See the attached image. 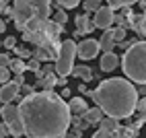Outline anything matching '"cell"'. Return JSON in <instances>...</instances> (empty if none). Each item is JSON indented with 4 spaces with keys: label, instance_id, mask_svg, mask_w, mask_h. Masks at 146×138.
<instances>
[{
    "label": "cell",
    "instance_id": "cell-10",
    "mask_svg": "<svg viewBox=\"0 0 146 138\" xmlns=\"http://www.w3.org/2000/svg\"><path fill=\"white\" fill-rule=\"evenodd\" d=\"M19 95V85L15 81H6L2 83V89H0V103H8V101H15Z\"/></svg>",
    "mask_w": 146,
    "mask_h": 138
},
{
    "label": "cell",
    "instance_id": "cell-19",
    "mask_svg": "<svg viewBox=\"0 0 146 138\" xmlns=\"http://www.w3.org/2000/svg\"><path fill=\"white\" fill-rule=\"evenodd\" d=\"M70 74H74V76L82 78L84 83H89V81H93V78H95V72H93V68H89V66H76V68L72 66Z\"/></svg>",
    "mask_w": 146,
    "mask_h": 138
},
{
    "label": "cell",
    "instance_id": "cell-1",
    "mask_svg": "<svg viewBox=\"0 0 146 138\" xmlns=\"http://www.w3.org/2000/svg\"><path fill=\"white\" fill-rule=\"evenodd\" d=\"M23 132L33 138H58L68 134L70 111L68 103L58 93L33 91L19 99Z\"/></svg>",
    "mask_w": 146,
    "mask_h": 138
},
{
    "label": "cell",
    "instance_id": "cell-3",
    "mask_svg": "<svg viewBox=\"0 0 146 138\" xmlns=\"http://www.w3.org/2000/svg\"><path fill=\"white\" fill-rule=\"evenodd\" d=\"M146 43L144 39H134V43L125 47V54L121 58V68L125 76L130 78V81L138 83L144 87L146 83Z\"/></svg>",
    "mask_w": 146,
    "mask_h": 138
},
{
    "label": "cell",
    "instance_id": "cell-12",
    "mask_svg": "<svg viewBox=\"0 0 146 138\" xmlns=\"http://www.w3.org/2000/svg\"><path fill=\"white\" fill-rule=\"evenodd\" d=\"M130 27L136 31V35H138V37H144V35H146V17H144V11L138 13V15H132Z\"/></svg>",
    "mask_w": 146,
    "mask_h": 138
},
{
    "label": "cell",
    "instance_id": "cell-24",
    "mask_svg": "<svg viewBox=\"0 0 146 138\" xmlns=\"http://www.w3.org/2000/svg\"><path fill=\"white\" fill-rule=\"evenodd\" d=\"M101 6V0H84V13H95Z\"/></svg>",
    "mask_w": 146,
    "mask_h": 138
},
{
    "label": "cell",
    "instance_id": "cell-28",
    "mask_svg": "<svg viewBox=\"0 0 146 138\" xmlns=\"http://www.w3.org/2000/svg\"><path fill=\"white\" fill-rule=\"evenodd\" d=\"M13 50H15L17 58H21V60H25V58H31V54H29V52L25 50V47H21V45H15Z\"/></svg>",
    "mask_w": 146,
    "mask_h": 138
},
{
    "label": "cell",
    "instance_id": "cell-15",
    "mask_svg": "<svg viewBox=\"0 0 146 138\" xmlns=\"http://www.w3.org/2000/svg\"><path fill=\"white\" fill-rule=\"evenodd\" d=\"M103 37L99 39V50L103 52H113V47H115V39H113V33H111V27H107L103 29Z\"/></svg>",
    "mask_w": 146,
    "mask_h": 138
},
{
    "label": "cell",
    "instance_id": "cell-25",
    "mask_svg": "<svg viewBox=\"0 0 146 138\" xmlns=\"http://www.w3.org/2000/svg\"><path fill=\"white\" fill-rule=\"evenodd\" d=\"M111 33H113L115 43H117V41H121V39H125V27H115V29H111Z\"/></svg>",
    "mask_w": 146,
    "mask_h": 138
},
{
    "label": "cell",
    "instance_id": "cell-32",
    "mask_svg": "<svg viewBox=\"0 0 146 138\" xmlns=\"http://www.w3.org/2000/svg\"><path fill=\"white\" fill-rule=\"evenodd\" d=\"M11 62V54H0V66H8Z\"/></svg>",
    "mask_w": 146,
    "mask_h": 138
},
{
    "label": "cell",
    "instance_id": "cell-34",
    "mask_svg": "<svg viewBox=\"0 0 146 138\" xmlns=\"http://www.w3.org/2000/svg\"><path fill=\"white\" fill-rule=\"evenodd\" d=\"M62 99H70V89H62Z\"/></svg>",
    "mask_w": 146,
    "mask_h": 138
},
{
    "label": "cell",
    "instance_id": "cell-36",
    "mask_svg": "<svg viewBox=\"0 0 146 138\" xmlns=\"http://www.w3.org/2000/svg\"><path fill=\"white\" fill-rule=\"evenodd\" d=\"M78 91H80V93H84V95H86V93H89V89H86V85H80V87H78Z\"/></svg>",
    "mask_w": 146,
    "mask_h": 138
},
{
    "label": "cell",
    "instance_id": "cell-37",
    "mask_svg": "<svg viewBox=\"0 0 146 138\" xmlns=\"http://www.w3.org/2000/svg\"><path fill=\"white\" fill-rule=\"evenodd\" d=\"M4 29H6V23L2 21V19H0V33H4Z\"/></svg>",
    "mask_w": 146,
    "mask_h": 138
},
{
    "label": "cell",
    "instance_id": "cell-11",
    "mask_svg": "<svg viewBox=\"0 0 146 138\" xmlns=\"http://www.w3.org/2000/svg\"><path fill=\"white\" fill-rule=\"evenodd\" d=\"M27 2L33 6L35 17H39V19H47V17L52 15V0H27Z\"/></svg>",
    "mask_w": 146,
    "mask_h": 138
},
{
    "label": "cell",
    "instance_id": "cell-22",
    "mask_svg": "<svg viewBox=\"0 0 146 138\" xmlns=\"http://www.w3.org/2000/svg\"><path fill=\"white\" fill-rule=\"evenodd\" d=\"M31 56H33V58H37L39 62L50 60V54H47V50H45V47H41V45H37V47H35V52H33Z\"/></svg>",
    "mask_w": 146,
    "mask_h": 138
},
{
    "label": "cell",
    "instance_id": "cell-38",
    "mask_svg": "<svg viewBox=\"0 0 146 138\" xmlns=\"http://www.w3.org/2000/svg\"><path fill=\"white\" fill-rule=\"evenodd\" d=\"M0 136H4V132H2V130H0Z\"/></svg>",
    "mask_w": 146,
    "mask_h": 138
},
{
    "label": "cell",
    "instance_id": "cell-29",
    "mask_svg": "<svg viewBox=\"0 0 146 138\" xmlns=\"http://www.w3.org/2000/svg\"><path fill=\"white\" fill-rule=\"evenodd\" d=\"M39 60H37V58H33V60H29L27 62V70H31V72H35V70H39Z\"/></svg>",
    "mask_w": 146,
    "mask_h": 138
},
{
    "label": "cell",
    "instance_id": "cell-21",
    "mask_svg": "<svg viewBox=\"0 0 146 138\" xmlns=\"http://www.w3.org/2000/svg\"><path fill=\"white\" fill-rule=\"evenodd\" d=\"M54 23H58L60 27H64L66 25V21H68V15H66V8H60L58 6V11L54 13V19H52Z\"/></svg>",
    "mask_w": 146,
    "mask_h": 138
},
{
    "label": "cell",
    "instance_id": "cell-13",
    "mask_svg": "<svg viewBox=\"0 0 146 138\" xmlns=\"http://www.w3.org/2000/svg\"><path fill=\"white\" fill-rule=\"evenodd\" d=\"M117 64H119V58L115 56L113 52H105V54L101 56V70H103V72H111Z\"/></svg>",
    "mask_w": 146,
    "mask_h": 138
},
{
    "label": "cell",
    "instance_id": "cell-9",
    "mask_svg": "<svg viewBox=\"0 0 146 138\" xmlns=\"http://www.w3.org/2000/svg\"><path fill=\"white\" fill-rule=\"evenodd\" d=\"M95 29L93 21H91V17L89 13H82L76 17V29H74V37H78V35H89L91 31Z\"/></svg>",
    "mask_w": 146,
    "mask_h": 138
},
{
    "label": "cell",
    "instance_id": "cell-6",
    "mask_svg": "<svg viewBox=\"0 0 146 138\" xmlns=\"http://www.w3.org/2000/svg\"><path fill=\"white\" fill-rule=\"evenodd\" d=\"M11 19L15 21L17 29H25V23L29 21L31 17H35V11H33V6L27 2V0H15L13 2V8H11Z\"/></svg>",
    "mask_w": 146,
    "mask_h": 138
},
{
    "label": "cell",
    "instance_id": "cell-2",
    "mask_svg": "<svg viewBox=\"0 0 146 138\" xmlns=\"http://www.w3.org/2000/svg\"><path fill=\"white\" fill-rule=\"evenodd\" d=\"M86 95L93 97V101L97 103V107H99L105 115H111L115 120L130 117L134 113L136 101H138V89L130 81L119 78V76L101 81L95 91L89 89Z\"/></svg>",
    "mask_w": 146,
    "mask_h": 138
},
{
    "label": "cell",
    "instance_id": "cell-18",
    "mask_svg": "<svg viewBox=\"0 0 146 138\" xmlns=\"http://www.w3.org/2000/svg\"><path fill=\"white\" fill-rule=\"evenodd\" d=\"M99 126H101V130H105L107 134H115V130L119 128V122L115 120V117H111V115H105V117L99 120Z\"/></svg>",
    "mask_w": 146,
    "mask_h": 138
},
{
    "label": "cell",
    "instance_id": "cell-23",
    "mask_svg": "<svg viewBox=\"0 0 146 138\" xmlns=\"http://www.w3.org/2000/svg\"><path fill=\"white\" fill-rule=\"evenodd\" d=\"M134 2H138V0H107V4H109L113 11L115 8H121V6H132Z\"/></svg>",
    "mask_w": 146,
    "mask_h": 138
},
{
    "label": "cell",
    "instance_id": "cell-14",
    "mask_svg": "<svg viewBox=\"0 0 146 138\" xmlns=\"http://www.w3.org/2000/svg\"><path fill=\"white\" fill-rule=\"evenodd\" d=\"M68 103V111H70V115H82L84 109H86V101L82 99V97H72Z\"/></svg>",
    "mask_w": 146,
    "mask_h": 138
},
{
    "label": "cell",
    "instance_id": "cell-30",
    "mask_svg": "<svg viewBox=\"0 0 146 138\" xmlns=\"http://www.w3.org/2000/svg\"><path fill=\"white\" fill-rule=\"evenodd\" d=\"M111 25H117V27H128V23H125V19L121 15H113V23Z\"/></svg>",
    "mask_w": 146,
    "mask_h": 138
},
{
    "label": "cell",
    "instance_id": "cell-17",
    "mask_svg": "<svg viewBox=\"0 0 146 138\" xmlns=\"http://www.w3.org/2000/svg\"><path fill=\"white\" fill-rule=\"evenodd\" d=\"M82 117H84V122L89 124V126H99V120L103 117V111L99 109V107H93V109L86 107L84 113H82Z\"/></svg>",
    "mask_w": 146,
    "mask_h": 138
},
{
    "label": "cell",
    "instance_id": "cell-27",
    "mask_svg": "<svg viewBox=\"0 0 146 138\" xmlns=\"http://www.w3.org/2000/svg\"><path fill=\"white\" fill-rule=\"evenodd\" d=\"M11 81V70H8V66H0V85Z\"/></svg>",
    "mask_w": 146,
    "mask_h": 138
},
{
    "label": "cell",
    "instance_id": "cell-20",
    "mask_svg": "<svg viewBox=\"0 0 146 138\" xmlns=\"http://www.w3.org/2000/svg\"><path fill=\"white\" fill-rule=\"evenodd\" d=\"M8 70L15 72V74H25L27 72V64L21 60V58H15V60L8 62Z\"/></svg>",
    "mask_w": 146,
    "mask_h": 138
},
{
    "label": "cell",
    "instance_id": "cell-33",
    "mask_svg": "<svg viewBox=\"0 0 146 138\" xmlns=\"http://www.w3.org/2000/svg\"><path fill=\"white\" fill-rule=\"evenodd\" d=\"M111 134H107L105 130H99V132H95V138H109Z\"/></svg>",
    "mask_w": 146,
    "mask_h": 138
},
{
    "label": "cell",
    "instance_id": "cell-7",
    "mask_svg": "<svg viewBox=\"0 0 146 138\" xmlns=\"http://www.w3.org/2000/svg\"><path fill=\"white\" fill-rule=\"evenodd\" d=\"M76 54H78L80 60H93V58L99 54V41H97V39H82V41L76 45Z\"/></svg>",
    "mask_w": 146,
    "mask_h": 138
},
{
    "label": "cell",
    "instance_id": "cell-5",
    "mask_svg": "<svg viewBox=\"0 0 146 138\" xmlns=\"http://www.w3.org/2000/svg\"><path fill=\"white\" fill-rule=\"evenodd\" d=\"M0 117H2V122L6 126L8 134L13 136H23V122H21V113H19V105H13V101H8L2 105V109H0Z\"/></svg>",
    "mask_w": 146,
    "mask_h": 138
},
{
    "label": "cell",
    "instance_id": "cell-8",
    "mask_svg": "<svg viewBox=\"0 0 146 138\" xmlns=\"http://www.w3.org/2000/svg\"><path fill=\"white\" fill-rule=\"evenodd\" d=\"M111 23H113V8L111 6H99L95 11L93 25L97 29H107V27H111Z\"/></svg>",
    "mask_w": 146,
    "mask_h": 138
},
{
    "label": "cell",
    "instance_id": "cell-35",
    "mask_svg": "<svg viewBox=\"0 0 146 138\" xmlns=\"http://www.w3.org/2000/svg\"><path fill=\"white\" fill-rule=\"evenodd\" d=\"M15 83H17L19 87H21V85L25 83V78H23V74H17V76H15Z\"/></svg>",
    "mask_w": 146,
    "mask_h": 138
},
{
    "label": "cell",
    "instance_id": "cell-4",
    "mask_svg": "<svg viewBox=\"0 0 146 138\" xmlns=\"http://www.w3.org/2000/svg\"><path fill=\"white\" fill-rule=\"evenodd\" d=\"M74 56H76V43L72 39H64L60 43V50H58L56 56V66H54V72L58 76H68L74 66Z\"/></svg>",
    "mask_w": 146,
    "mask_h": 138
},
{
    "label": "cell",
    "instance_id": "cell-16",
    "mask_svg": "<svg viewBox=\"0 0 146 138\" xmlns=\"http://www.w3.org/2000/svg\"><path fill=\"white\" fill-rule=\"evenodd\" d=\"M56 85H58V74H56V72H47L43 78L37 81V85H35L33 89H41V87H43V91H50V89H54Z\"/></svg>",
    "mask_w": 146,
    "mask_h": 138
},
{
    "label": "cell",
    "instance_id": "cell-26",
    "mask_svg": "<svg viewBox=\"0 0 146 138\" xmlns=\"http://www.w3.org/2000/svg\"><path fill=\"white\" fill-rule=\"evenodd\" d=\"M78 2H80V0H56V4L62 6V8H76Z\"/></svg>",
    "mask_w": 146,
    "mask_h": 138
},
{
    "label": "cell",
    "instance_id": "cell-31",
    "mask_svg": "<svg viewBox=\"0 0 146 138\" xmlns=\"http://www.w3.org/2000/svg\"><path fill=\"white\" fill-rule=\"evenodd\" d=\"M15 45H17V37H13V35H8V37L4 39V47H6V50H13Z\"/></svg>",
    "mask_w": 146,
    "mask_h": 138
}]
</instances>
